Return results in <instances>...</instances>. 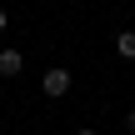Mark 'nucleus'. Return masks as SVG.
<instances>
[{
  "label": "nucleus",
  "instance_id": "6",
  "mask_svg": "<svg viewBox=\"0 0 135 135\" xmlns=\"http://www.w3.org/2000/svg\"><path fill=\"white\" fill-rule=\"evenodd\" d=\"M75 135H100V130H90V125H80V130H75Z\"/></svg>",
  "mask_w": 135,
  "mask_h": 135
},
{
  "label": "nucleus",
  "instance_id": "4",
  "mask_svg": "<svg viewBox=\"0 0 135 135\" xmlns=\"http://www.w3.org/2000/svg\"><path fill=\"white\" fill-rule=\"evenodd\" d=\"M5 25H10V15H5V5H0V35H5Z\"/></svg>",
  "mask_w": 135,
  "mask_h": 135
},
{
  "label": "nucleus",
  "instance_id": "2",
  "mask_svg": "<svg viewBox=\"0 0 135 135\" xmlns=\"http://www.w3.org/2000/svg\"><path fill=\"white\" fill-rule=\"evenodd\" d=\"M20 70H25V55L5 45V50H0V75H20Z\"/></svg>",
  "mask_w": 135,
  "mask_h": 135
},
{
  "label": "nucleus",
  "instance_id": "3",
  "mask_svg": "<svg viewBox=\"0 0 135 135\" xmlns=\"http://www.w3.org/2000/svg\"><path fill=\"white\" fill-rule=\"evenodd\" d=\"M115 55L120 60H135V30H120L115 35Z\"/></svg>",
  "mask_w": 135,
  "mask_h": 135
},
{
  "label": "nucleus",
  "instance_id": "5",
  "mask_svg": "<svg viewBox=\"0 0 135 135\" xmlns=\"http://www.w3.org/2000/svg\"><path fill=\"white\" fill-rule=\"evenodd\" d=\"M125 130H130V135H135V110H130V115H125Z\"/></svg>",
  "mask_w": 135,
  "mask_h": 135
},
{
  "label": "nucleus",
  "instance_id": "1",
  "mask_svg": "<svg viewBox=\"0 0 135 135\" xmlns=\"http://www.w3.org/2000/svg\"><path fill=\"white\" fill-rule=\"evenodd\" d=\"M40 90H45L50 100H60V95L70 90V70H65V65H55V70H45V75H40Z\"/></svg>",
  "mask_w": 135,
  "mask_h": 135
}]
</instances>
